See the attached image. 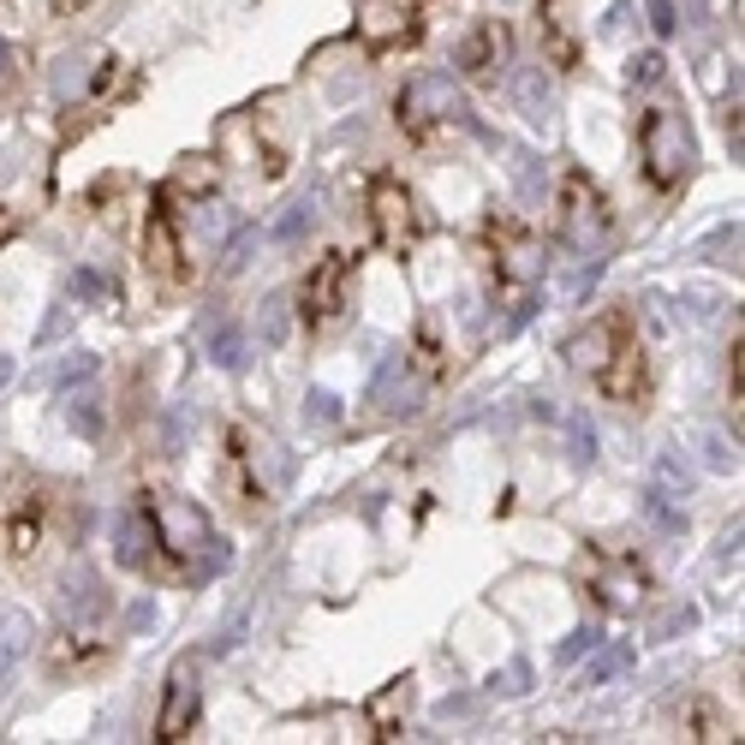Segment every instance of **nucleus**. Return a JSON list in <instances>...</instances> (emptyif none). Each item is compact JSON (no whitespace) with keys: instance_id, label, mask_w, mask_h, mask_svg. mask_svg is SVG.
I'll return each mask as SVG.
<instances>
[{"instance_id":"1","label":"nucleus","mask_w":745,"mask_h":745,"mask_svg":"<svg viewBox=\"0 0 745 745\" xmlns=\"http://www.w3.org/2000/svg\"><path fill=\"white\" fill-rule=\"evenodd\" d=\"M143 525H150V543H155V561L150 566H162V573H192V561H203L215 543V525L209 514L192 501V495H180V489H143Z\"/></svg>"},{"instance_id":"2","label":"nucleus","mask_w":745,"mask_h":745,"mask_svg":"<svg viewBox=\"0 0 745 745\" xmlns=\"http://www.w3.org/2000/svg\"><path fill=\"white\" fill-rule=\"evenodd\" d=\"M692 126H685V114H674L668 101H656V108L638 114V162H645V180L656 192H674L685 185V173H692Z\"/></svg>"},{"instance_id":"3","label":"nucleus","mask_w":745,"mask_h":745,"mask_svg":"<svg viewBox=\"0 0 745 745\" xmlns=\"http://www.w3.org/2000/svg\"><path fill=\"white\" fill-rule=\"evenodd\" d=\"M393 120L412 143H430L442 138L447 126H465V96L454 90V78H442V72H418V78H406V90L393 96Z\"/></svg>"},{"instance_id":"4","label":"nucleus","mask_w":745,"mask_h":745,"mask_svg":"<svg viewBox=\"0 0 745 745\" xmlns=\"http://www.w3.org/2000/svg\"><path fill=\"white\" fill-rule=\"evenodd\" d=\"M353 281H358V257H346V251L316 257V269L304 274V287H299V323L311 334L334 328L353 311Z\"/></svg>"},{"instance_id":"5","label":"nucleus","mask_w":745,"mask_h":745,"mask_svg":"<svg viewBox=\"0 0 745 745\" xmlns=\"http://www.w3.org/2000/svg\"><path fill=\"white\" fill-rule=\"evenodd\" d=\"M370 227H376V245L388 257H412L418 239H423V209L412 197V185L400 173H376L370 180Z\"/></svg>"},{"instance_id":"6","label":"nucleus","mask_w":745,"mask_h":745,"mask_svg":"<svg viewBox=\"0 0 745 745\" xmlns=\"http://www.w3.org/2000/svg\"><path fill=\"white\" fill-rule=\"evenodd\" d=\"M353 36L364 54H400L423 36V0H358L353 7Z\"/></svg>"},{"instance_id":"7","label":"nucleus","mask_w":745,"mask_h":745,"mask_svg":"<svg viewBox=\"0 0 745 745\" xmlns=\"http://www.w3.org/2000/svg\"><path fill=\"white\" fill-rule=\"evenodd\" d=\"M554 233H561L573 251H591V245L608 239V197L591 185V173L566 168L561 192H554Z\"/></svg>"},{"instance_id":"8","label":"nucleus","mask_w":745,"mask_h":745,"mask_svg":"<svg viewBox=\"0 0 745 745\" xmlns=\"http://www.w3.org/2000/svg\"><path fill=\"white\" fill-rule=\"evenodd\" d=\"M484 245H489V269L501 287H531L537 274H543V239H537L519 215H489Z\"/></svg>"},{"instance_id":"9","label":"nucleus","mask_w":745,"mask_h":745,"mask_svg":"<svg viewBox=\"0 0 745 745\" xmlns=\"http://www.w3.org/2000/svg\"><path fill=\"white\" fill-rule=\"evenodd\" d=\"M143 269H150L155 287H180L192 281V262H185V239H180V209H173V192L162 185L143 215Z\"/></svg>"},{"instance_id":"10","label":"nucleus","mask_w":745,"mask_h":745,"mask_svg":"<svg viewBox=\"0 0 745 745\" xmlns=\"http://www.w3.org/2000/svg\"><path fill=\"white\" fill-rule=\"evenodd\" d=\"M42 543H48V495L42 489H12L0 507V554L12 566H36Z\"/></svg>"},{"instance_id":"11","label":"nucleus","mask_w":745,"mask_h":745,"mask_svg":"<svg viewBox=\"0 0 745 745\" xmlns=\"http://www.w3.org/2000/svg\"><path fill=\"white\" fill-rule=\"evenodd\" d=\"M591 382L603 400H620V406H645V393H650V364H645V346H638V334L633 323H626L615 334V346L603 353V364L591 370Z\"/></svg>"},{"instance_id":"12","label":"nucleus","mask_w":745,"mask_h":745,"mask_svg":"<svg viewBox=\"0 0 745 745\" xmlns=\"http://www.w3.org/2000/svg\"><path fill=\"white\" fill-rule=\"evenodd\" d=\"M203 715V656H180L168 674V692H162V715H155V739L173 745V739H192Z\"/></svg>"},{"instance_id":"13","label":"nucleus","mask_w":745,"mask_h":745,"mask_svg":"<svg viewBox=\"0 0 745 745\" xmlns=\"http://www.w3.org/2000/svg\"><path fill=\"white\" fill-rule=\"evenodd\" d=\"M454 61L472 84H495L507 72V61H514V31H507V19H477Z\"/></svg>"},{"instance_id":"14","label":"nucleus","mask_w":745,"mask_h":745,"mask_svg":"<svg viewBox=\"0 0 745 745\" xmlns=\"http://www.w3.org/2000/svg\"><path fill=\"white\" fill-rule=\"evenodd\" d=\"M537 19H543V54L561 72H579V36H573V12H566V0H537Z\"/></svg>"},{"instance_id":"15","label":"nucleus","mask_w":745,"mask_h":745,"mask_svg":"<svg viewBox=\"0 0 745 745\" xmlns=\"http://www.w3.org/2000/svg\"><path fill=\"white\" fill-rule=\"evenodd\" d=\"M406 710H412V674H400V680H388L382 692L370 698V739H400V722H406Z\"/></svg>"},{"instance_id":"16","label":"nucleus","mask_w":745,"mask_h":745,"mask_svg":"<svg viewBox=\"0 0 745 745\" xmlns=\"http://www.w3.org/2000/svg\"><path fill=\"white\" fill-rule=\"evenodd\" d=\"M645 566H638L633 561V554H615V561H608V579L603 584H596V591H603V603L608 608H633L638 603V596H645Z\"/></svg>"},{"instance_id":"17","label":"nucleus","mask_w":745,"mask_h":745,"mask_svg":"<svg viewBox=\"0 0 745 745\" xmlns=\"http://www.w3.org/2000/svg\"><path fill=\"white\" fill-rule=\"evenodd\" d=\"M215 185H222V168H215V155H185V162L173 168L168 192H173V197H192V203H209Z\"/></svg>"},{"instance_id":"18","label":"nucleus","mask_w":745,"mask_h":745,"mask_svg":"<svg viewBox=\"0 0 745 745\" xmlns=\"http://www.w3.org/2000/svg\"><path fill=\"white\" fill-rule=\"evenodd\" d=\"M66 423L78 435H101V393L96 388H72L66 393Z\"/></svg>"},{"instance_id":"19","label":"nucleus","mask_w":745,"mask_h":745,"mask_svg":"<svg viewBox=\"0 0 745 745\" xmlns=\"http://www.w3.org/2000/svg\"><path fill=\"white\" fill-rule=\"evenodd\" d=\"M131 90H138V72H131L126 61H101V66H96V78H90V96H96V101L131 96Z\"/></svg>"},{"instance_id":"20","label":"nucleus","mask_w":745,"mask_h":745,"mask_svg":"<svg viewBox=\"0 0 745 745\" xmlns=\"http://www.w3.org/2000/svg\"><path fill=\"white\" fill-rule=\"evenodd\" d=\"M31 645V615H7L0 620V680H12V656H24Z\"/></svg>"},{"instance_id":"21","label":"nucleus","mask_w":745,"mask_h":745,"mask_svg":"<svg viewBox=\"0 0 745 745\" xmlns=\"http://www.w3.org/2000/svg\"><path fill=\"white\" fill-rule=\"evenodd\" d=\"M685 734H692V739H734V722H727L715 704H704V698H698L692 715H685Z\"/></svg>"},{"instance_id":"22","label":"nucleus","mask_w":745,"mask_h":745,"mask_svg":"<svg viewBox=\"0 0 745 745\" xmlns=\"http://www.w3.org/2000/svg\"><path fill=\"white\" fill-rule=\"evenodd\" d=\"M72 292L90 304H120V281H101L96 269H72Z\"/></svg>"},{"instance_id":"23","label":"nucleus","mask_w":745,"mask_h":745,"mask_svg":"<svg viewBox=\"0 0 745 745\" xmlns=\"http://www.w3.org/2000/svg\"><path fill=\"white\" fill-rule=\"evenodd\" d=\"M739 400H745V341L734 328V358H727V406H734V430H739Z\"/></svg>"},{"instance_id":"24","label":"nucleus","mask_w":745,"mask_h":745,"mask_svg":"<svg viewBox=\"0 0 745 745\" xmlns=\"http://www.w3.org/2000/svg\"><path fill=\"white\" fill-rule=\"evenodd\" d=\"M412 358H418V370H423V376H442V346H435L430 323L418 328V341H412Z\"/></svg>"},{"instance_id":"25","label":"nucleus","mask_w":745,"mask_h":745,"mask_svg":"<svg viewBox=\"0 0 745 745\" xmlns=\"http://www.w3.org/2000/svg\"><path fill=\"white\" fill-rule=\"evenodd\" d=\"M304 227H311V203H287V215L274 222V239H281V245H292Z\"/></svg>"},{"instance_id":"26","label":"nucleus","mask_w":745,"mask_h":745,"mask_svg":"<svg viewBox=\"0 0 745 745\" xmlns=\"http://www.w3.org/2000/svg\"><path fill=\"white\" fill-rule=\"evenodd\" d=\"M209 358L222 364V370H233V364H239V328H215V341H209Z\"/></svg>"},{"instance_id":"27","label":"nucleus","mask_w":745,"mask_h":745,"mask_svg":"<svg viewBox=\"0 0 745 745\" xmlns=\"http://www.w3.org/2000/svg\"><path fill=\"white\" fill-rule=\"evenodd\" d=\"M662 54H638V61H633V84H656V78H662Z\"/></svg>"},{"instance_id":"28","label":"nucleus","mask_w":745,"mask_h":745,"mask_svg":"<svg viewBox=\"0 0 745 745\" xmlns=\"http://www.w3.org/2000/svg\"><path fill=\"white\" fill-rule=\"evenodd\" d=\"M674 24H680L674 7H668V0H650V31L656 36H674Z\"/></svg>"},{"instance_id":"29","label":"nucleus","mask_w":745,"mask_h":745,"mask_svg":"<svg viewBox=\"0 0 745 745\" xmlns=\"http://www.w3.org/2000/svg\"><path fill=\"white\" fill-rule=\"evenodd\" d=\"M101 7V0H48V12H54V19H84V12H96Z\"/></svg>"},{"instance_id":"30","label":"nucleus","mask_w":745,"mask_h":745,"mask_svg":"<svg viewBox=\"0 0 745 745\" xmlns=\"http://www.w3.org/2000/svg\"><path fill=\"white\" fill-rule=\"evenodd\" d=\"M626 656H633L626 645H620V650H608L603 662H591V674H584V680H591V685H596V680H608V674H615V668H626Z\"/></svg>"},{"instance_id":"31","label":"nucleus","mask_w":745,"mask_h":745,"mask_svg":"<svg viewBox=\"0 0 745 745\" xmlns=\"http://www.w3.org/2000/svg\"><path fill=\"white\" fill-rule=\"evenodd\" d=\"M311 418H316V423H334V418H341V406H334V393H311Z\"/></svg>"},{"instance_id":"32","label":"nucleus","mask_w":745,"mask_h":745,"mask_svg":"<svg viewBox=\"0 0 745 745\" xmlns=\"http://www.w3.org/2000/svg\"><path fill=\"white\" fill-rule=\"evenodd\" d=\"M12 239H19V215H12L7 203H0V245H12Z\"/></svg>"},{"instance_id":"33","label":"nucleus","mask_w":745,"mask_h":745,"mask_svg":"<svg viewBox=\"0 0 745 745\" xmlns=\"http://www.w3.org/2000/svg\"><path fill=\"white\" fill-rule=\"evenodd\" d=\"M12 66H19V48H12V42H7V36H0V78H7V72H12Z\"/></svg>"},{"instance_id":"34","label":"nucleus","mask_w":745,"mask_h":745,"mask_svg":"<svg viewBox=\"0 0 745 745\" xmlns=\"http://www.w3.org/2000/svg\"><path fill=\"white\" fill-rule=\"evenodd\" d=\"M7 376H12V364H7V358H0V382H7Z\"/></svg>"}]
</instances>
